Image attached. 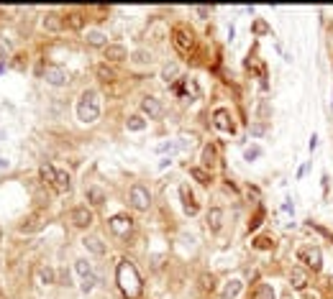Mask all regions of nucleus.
<instances>
[{
  "mask_svg": "<svg viewBox=\"0 0 333 299\" xmlns=\"http://www.w3.org/2000/svg\"><path fill=\"white\" fill-rule=\"evenodd\" d=\"M115 281H118L123 296H128V299H138V296H141L144 284H141V276H138V268L133 266V261L123 258V261L118 263V268H115Z\"/></svg>",
  "mask_w": 333,
  "mask_h": 299,
  "instance_id": "nucleus-1",
  "label": "nucleus"
},
{
  "mask_svg": "<svg viewBox=\"0 0 333 299\" xmlns=\"http://www.w3.org/2000/svg\"><path fill=\"white\" fill-rule=\"evenodd\" d=\"M100 110L103 107H100L98 90H85L82 97H80V102H77V118H80V123H85V125L95 123L100 118Z\"/></svg>",
  "mask_w": 333,
  "mask_h": 299,
  "instance_id": "nucleus-2",
  "label": "nucleus"
},
{
  "mask_svg": "<svg viewBox=\"0 0 333 299\" xmlns=\"http://www.w3.org/2000/svg\"><path fill=\"white\" fill-rule=\"evenodd\" d=\"M128 200H131V207L138 210V212H144V210L151 207V192H149V187H144V184H138V182L131 187Z\"/></svg>",
  "mask_w": 333,
  "mask_h": 299,
  "instance_id": "nucleus-3",
  "label": "nucleus"
},
{
  "mask_svg": "<svg viewBox=\"0 0 333 299\" xmlns=\"http://www.w3.org/2000/svg\"><path fill=\"white\" fill-rule=\"evenodd\" d=\"M297 258H300V263H305V268H310V271H320V266H323V253H320L318 246H302V248L297 251Z\"/></svg>",
  "mask_w": 333,
  "mask_h": 299,
  "instance_id": "nucleus-4",
  "label": "nucleus"
},
{
  "mask_svg": "<svg viewBox=\"0 0 333 299\" xmlns=\"http://www.w3.org/2000/svg\"><path fill=\"white\" fill-rule=\"evenodd\" d=\"M172 90H175V95L187 97V100H200V95H203L198 79H193V77H182V79H177Z\"/></svg>",
  "mask_w": 333,
  "mask_h": 299,
  "instance_id": "nucleus-5",
  "label": "nucleus"
},
{
  "mask_svg": "<svg viewBox=\"0 0 333 299\" xmlns=\"http://www.w3.org/2000/svg\"><path fill=\"white\" fill-rule=\"evenodd\" d=\"M172 36H175V46L182 51V54H190L195 49V34L187 29V26H175L172 29Z\"/></svg>",
  "mask_w": 333,
  "mask_h": 299,
  "instance_id": "nucleus-6",
  "label": "nucleus"
},
{
  "mask_svg": "<svg viewBox=\"0 0 333 299\" xmlns=\"http://www.w3.org/2000/svg\"><path fill=\"white\" fill-rule=\"evenodd\" d=\"M44 79H46L52 87H64V85H69V72H67L64 67H59V64H49V67L44 69Z\"/></svg>",
  "mask_w": 333,
  "mask_h": 299,
  "instance_id": "nucleus-7",
  "label": "nucleus"
},
{
  "mask_svg": "<svg viewBox=\"0 0 333 299\" xmlns=\"http://www.w3.org/2000/svg\"><path fill=\"white\" fill-rule=\"evenodd\" d=\"M108 228H110L113 235L126 238V235H131V230H133V220H131L128 215H113V218L108 220Z\"/></svg>",
  "mask_w": 333,
  "mask_h": 299,
  "instance_id": "nucleus-8",
  "label": "nucleus"
},
{
  "mask_svg": "<svg viewBox=\"0 0 333 299\" xmlns=\"http://www.w3.org/2000/svg\"><path fill=\"white\" fill-rule=\"evenodd\" d=\"M213 125H216L218 130H223V133H236V125H233V120H231V113H228L226 107L213 110Z\"/></svg>",
  "mask_w": 333,
  "mask_h": 299,
  "instance_id": "nucleus-9",
  "label": "nucleus"
},
{
  "mask_svg": "<svg viewBox=\"0 0 333 299\" xmlns=\"http://www.w3.org/2000/svg\"><path fill=\"white\" fill-rule=\"evenodd\" d=\"M180 197H182V210H185V215L195 218V215L200 212V205L195 202V195L190 192V187H187V184H182V187H180Z\"/></svg>",
  "mask_w": 333,
  "mask_h": 299,
  "instance_id": "nucleus-10",
  "label": "nucleus"
},
{
  "mask_svg": "<svg viewBox=\"0 0 333 299\" xmlns=\"http://www.w3.org/2000/svg\"><path fill=\"white\" fill-rule=\"evenodd\" d=\"M141 110H144L151 120H159V118L164 115V105H161V100H156V97H144V100H141Z\"/></svg>",
  "mask_w": 333,
  "mask_h": 299,
  "instance_id": "nucleus-11",
  "label": "nucleus"
},
{
  "mask_svg": "<svg viewBox=\"0 0 333 299\" xmlns=\"http://www.w3.org/2000/svg\"><path fill=\"white\" fill-rule=\"evenodd\" d=\"M69 218H72V225H75V228H90V225H92V212H90L85 205L75 207Z\"/></svg>",
  "mask_w": 333,
  "mask_h": 299,
  "instance_id": "nucleus-12",
  "label": "nucleus"
},
{
  "mask_svg": "<svg viewBox=\"0 0 333 299\" xmlns=\"http://www.w3.org/2000/svg\"><path fill=\"white\" fill-rule=\"evenodd\" d=\"M307 281H310V276H307V268H302V266H295V268L290 271V284H292V289H297V291H305V289H307Z\"/></svg>",
  "mask_w": 333,
  "mask_h": 299,
  "instance_id": "nucleus-13",
  "label": "nucleus"
},
{
  "mask_svg": "<svg viewBox=\"0 0 333 299\" xmlns=\"http://www.w3.org/2000/svg\"><path fill=\"white\" fill-rule=\"evenodd\" d=\"M103 57L108 62H123V59H128V51H126L123 44H108L105 51H103Z\"/></svg>",
  "mask_w": 333,
  "mask_h": 299,
  "instance_id": "nucleus-14",
  "label": "nucleus"
},
{
  "mask_svg": "<svg viewBox=\"0 0 333 299\" xmlns=\"http://www.w3.org/2000/svg\"><path fill=\"white\" fill-rule=\"evenodd\" d=\"M241 289H244V281H241V279H228L226 286L221 289V299H236V296L241 294Z\"/></svg>",
  "mask_w": 333,
  "mask_h": 299,
  "instance_id": "nucleus-15",
  "label": "nucleus"
},
{
  "mask_svg": "<svg viewBox=\"0 0 333 299\" xmlns=\"http://www.w3.org/2000/svg\"><path fill=\"white\" fill-rule=\"evenodd\" d=\"M200 161H203V167H205V169H213V167L218 164V146H216V143H208V146L203 148Z\"/></svg>",
  "mask_w": 333,
  "mask_h": 299,
  "instance_id": "nucleus-16",
  "label": "nucleus"
},
{
  "mask_svg": "<svg viewBox=\"0 0 333 299\" xmlns=\"http://www.w3.org/2000/svg\"><path fill=\"white\" fill-rule=\"evenodd\" d=\"M52 187H54L59 195H67V192L72 189V179H69V174L57 169V177H54V184H52Z\"/></svg>",
  "mask_w": 333,
  "mask_h": 299,
  "instance_id": "nucleus-17",
  "label": "nucleus"
},
{
  "mask_svg": "<svg viewBox=\"0 0 333 299\" xmlns=\"http://www.w3.org/2000/svg\"><path fill=\"white\" fill-rule=\"evenodd\" d=\"M208 228H210V233H218L223 228V210L221 207H210L208 210Z\"/></svg>",
  "mask_w": 333,
  "mask_h": 299,
  "instance_id": "nucleus-18",
  "label": "nucleus"
},
{
  "mask_svg": "<svg viewBox=\"0 0 333 299\" xmlns=\"http://www.w3.org/2000/svg\"><path fill=\"white\" fill-rule=\"evenodd\" d=\"M82 246H85L87 251H92L95 256H103V253H105V243H103L100 238H95V235H87V238H82Z\"/></svg>",
  "mask_w": 333,
  "mask_h": 299,
  "instance_id": "nucleus-19",
  "label": "nucleus"
},
{
  "mask_svg": "<svg viewBox=\"0 0 333 299\" xmlns=\"http://www.w3.org/2000/svg\"><path fill=\"white\" fill-rule=\"evenodd\" d=\"M251 246H254L256 251H272L277 243H274V238H272V235H267V233H264V235H256V238L251 240Z\"/></svg>",
  "mask_w": 333,
  "mask_h": 299,
  "instance_id": "nucleus-20",
  "label": "nucleus"
},
{
  "mask_svg": "<svg viewBox=\"0 0 333 299\" xmlns=\"http://www.w3.org/2000/svg\"><path fill=\"white\" fill-rule=\"evenodd\" d=\"M36 279H39V284H54V279H57V274H54V268L52 266H39V271H36Z\"/></svg>",
  "mask_w": 333,
  "mask_h": 299,
  "instance_id": "nucleus-21",
  "label": "nucleus"
},
{
  "mask_svg": "<svg viewBox=\"0 0 333 299\" xmlns=\"http://www.w3.org/2000/svg\"><path fill=\"white\" fill-rule=\"evenodd\" d=\"M87 202L95 205V207H100V205L105 202V192H103L100 187H87Z\"/></svg>",
  "mask_w": 333,
  "mask_h": 299,
  "instance_id": "nucleus-22",
  "label": "nucleus"
},
{
  "mask_svg": "<svg viewBox=\"0 0 333 299\" xmlns=\"http://www.w3.org/2000/svg\"><path fill=\"white\" fill-rule=\"evenodd\" d=\"M64 26V18H59L57 13H46V18H44V29L46 31H59Z\"/></svg>",
  "mask_w": 333,
  "mask_h": 299,
  "instance_id": "nucleus-23",
  "label": "nucleus"
},
{
  "mask_svg": "<svg viewBox=\"0 0 333 299\" xmlns=\"http://www.w3.org/2000/svg\"><path fill=\"white\" fill-rule=\"evenodd\" d=\"M39 177H41V182H44V184H54L57 169H54L52 164H41V169H39Z\"/></svg>",
  "mask_w": 333,
  "mask_h": 299,
  "instance_id": "nucleus-24",
  "label": "nucleus"
},
{
  "mask_svg": "<svg viewBox=\"0 0 333 299\" xmlns=\"http://www.w3.org/2000/svg\"><path fill=\"white\" fill-rule=\"evenodd\" d=\"M64 26H69V29H82L85 26V18H82V13H67L64 16Z\"/></svg>",
  "mask_w": 333,
  "mask_h": 299,
  "instance_id": "nucleus-25",
  "label": "nucleus"
},
{
  "mask_svg": "<svg viewBox=\"0 0 333 299\" xmlns=\"http://www.w3.org/2000/svg\"><path fill=\"white\" fill-rule=\"evenodd\" d=\"M190 177H193V179H198L200 184H210V182H213L210 172H205V169H200V167H193V169H190Z\"/></svg>",
  "mask_w": 333,
  "mask_h": 299,
  "instance_id": "nucleus-26",
  "label": "nucleus"
},
{
  "mask_svg": "<svg viewBox=\"0 0 333 299\" xmlns=\"http://www.w3.org/2000/svg\"><path fill=\"white\" fill-rule=\"evenodd\" d=\"M177 74H180V67L177 64H167L161 69V79L164 82H177Z\"/></svg>",
  "mask_w": 333,
  "mask_h": 299,
  "instance_id": "nucleus-27",
  "label": "nucleus"
},
{
  "mask_svg": "<svg viewBox=\"0 0 333 299\" xmlns=\"http://www.w3.org/2000/svg\"><path fill=\"white\" fill-rule=\"evenodd\" d=\"M105 41H108V36H105L103 31H87V44H90V46H103ZM105 46H108V44H105Z\"/></svg>",
  "mask_w": 333,
  "mask_h": 299,
  "instance_id": "nucleus-28",
  "label": "nucleus"
},
{
  "mask_svg": "<svg viewBox=\"0 0 333 299\" xmlns=\"http://www.w3.org/2000/svg\"><path fill=\"white\" fill-rule=\"evenodd\" d=\"M277 294H274V289L269 286V284H259L256 286V291H254V299H274Z\"/></svg>",
  "mask_w": 333,
  "mask_h": 299,
  "instance_id": "nucleus-29",
  "label": "nucleus"
},
{
  "mask_svg": "<svg viewBox=\"0 0 333 299\" xmlns=\"http://www.w3.org/2000/svg\"><path fill=\"white\" fill-rule=\"evenodd\" d=\"M98 77H100V82H115L118 74H115L108 64H100V67H98Z\"/></svg>",
  "mask_w": 333,
  "mask_h": 299,
  "instance_id": "nucleus-30",
  "label": "nucleus"
},
{
  "mask_svg": "<svg viewBox=\"0 0 333 299\" xmlns=\"http://www.w3.org/2000/svg\"><path fill=\"white\" fill-rule=\"evenodd\" d=\"M126 125H128V130H144V128H146V120H144L141 115H131V118L126 120Z\"/></svg>",
  "mask_w": 333,
  "mask_h": 299,
  "instance_id": "nucleus-31",
  "label": "nucleus"
},
{
  "mask_svg": "<svg viewBox=\"0 0 333 299\" xmlns=\"http://www.w3.org/2000/svg\"><path fill=\"white\" fill-rule=\"evenodd\" d=\"M200 286H203V291H213L216 289V276L213 274H200Z\"/></svg>",
  "mask_w": 333,
  "mask_h": 299,
  "instance_id": "nucleus-32",
  "label": "nucleus"
},
{
  "mask_svg": "<svg viewBox=\"0 0 333 299\" xmlns=\"http://www.w3.org/2000/svg\"><path fill=\"white\" fill-rule=\"evenodd\" d=\"M75 268H77V274H80V276H82V279H85V276H90V274H92V266H90V263H87V261H85V258H80V261H75Z\"/></svg>",
  "mask_w": 333,
  "mask_h": 299,
  "instance_id": "nucleus-33",
  "label": "nucleus"
},
{
  "mask_svg": "<svg viewBox=\"0 0 333 299\" xmlns=\"http://www.w3.org/2000/svg\"><path fill=\"white\" fill-rule=\"evenodd\" d=\"M39 220H41V218H39V215H31V218H29V220H26V223H23V225H21V233H29V230H36V228H39V225H41V223H39Z\"/></svg>",
  "mask_w": 333,
  "mask_h": 299,
  "instance_id": "nucleus-34",
  "label": "nucleus"
},
{
  "mask_svg": "<svg viewBox=\"0 0 333 299\" xmlns=\"http://www.w3.org/2000/svg\"><path fill=\"white\" fill-rule=\"evenodd\" d=\"M95 284H98V276H95V274L85 276V279H82V291H85V294H90V291L95 289Z\"/></svg>",
  "mask_w": 333,
  "mask_h": 299,
  "instance_id": "nucleus-35",
  "label": "nucleus"
},
{
  "mask_svg": "<svg viewBox=\"0 0 333 299\" xmlns=\"http://www.w3.org/2000/svg\"><path fill=\"white\" fill-rule=\"evenodd\" d=\"M261 220H264V207H259L256 210V215L251 218V223H249V230H256L259 225H261Z\"/></svg>",
  "mask_w": 333,
  "mask_h": 299,
  "instance_id": "nucleus-36",
  "label": "nucleus"
},
{
  "mask_svg": "<svg viewBox=\"0 0 333 299\" xmlns=\"http://www.w3.org/2000/svg\"><path fill=\"white\" fill-rule=\"evenodd\" d=\"M259 156H261V148H259V146L246 148V154H244V159H246V161H254V159H259Z\"/></svg>",
  "mask_w": 333,
  "mask_h": 299,
  "instance_id": "nucleus-37",
  "label": "nucleus"
},
{
  "mask_svg": "<svg viewBox=\"0 0 333 299\" xmlns=\"http://www.w3.org/2000/svg\"><path fill=\"white\" fill-rule=\"evenodd\" d=\"M251 31H254V34H256V36H264V34H269V31H272V29H269V26H267V23H264V21H256V23H254V26H251Z\"/></svg>",
  "mask_w": 333,
  "mask_h": 299,
  "instance_id": "nucleus-38",
  "label": "nucleus"
},
{
  "mask_svg": "<svg viewBox=\"0 0 333 299\" xmlns=\"http://www.w3.org/2000/svg\"><path fill=\"white\" fill-rule=\"evenodd\" d=\"M133 59H136V62H151V54H146V51H136Z\"/></svg>",
  "mask_w": 333,
  "mask_h": 299,
  "instance_id": "nucleus-39",
  "label": "nucleus"
},
{
  "mask_svg": "<svg viewBox=\"0 0 333 299\" xmlns=\"http://www.w3.org/2000/svg\"><path fill=\"white\" fill-rule=\"evenodd\" d=\"M251 133H254V135H261V133H267V125H264V123H256V125L251 128Z\"/></svg>",
  "mask_w": 333,
  "mask_h": 299,
  "instance_id": "nucleus-40",
  "label": "nucleus"
},
{
  "mask_svg": "<svg viewBox=\"0 0 333 299\" xmlns=\"http://www.w3.org/2000/svg\"><path fill=\"white\" fill-rule=\"evenodd\" d=\"M315 146H318V138H315V135H310V151H315Z\"/></svg>",
  "mask_w": 333,
  "mask_h": 299,
  "instance_id": "nucleus-41",
  "label": "nucleus"
},
{
  "mask_svg": "<svg viewBox=\"0 0 333 299\" xmlns=\"http://www.w3.org/2000/svg\"><path fill=\"white\" fill-rule=\"evenodd\" d=\"M282 210H284V212H295V207H292L290 202H284V205H282Z\"/></svg>",
  "mask_w": 333,
  "mask_h": 299,
  "instance_id": "nucleus-42",
  "label": "nucleus"
},
{
  "mask_svg": "<svg viewBox=\"0 0 333 299\" xmlns=\"http://www.w3.org/2000/svg\"><path fill=\"white\" fill-rule=\"evenodd\" d=\"M305 299H320V294H310V291H307V294H305Z\"/></svg>",
  "mask_w": 333,
  "mask_h": 299,
  "instance_id": "nucleus-43",
  "label": "nucleus"
},
{
  "mask_svg": "<svg viewBox=\"0 0 333 299\" xmlns=\"http://www.w3.org/2000/svg\"><path fill=\"white\" fill-rule=\"evenodd\" d=\"M6 167H8V161H6V159H0V169H6Z\"/></svg>",
  "mask_w": 333,
  "mask_h": 299,
  "instance_id": "nucleus-44",
  "label": "nucleus"
}]
</instances>
